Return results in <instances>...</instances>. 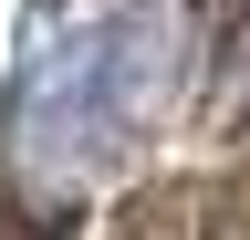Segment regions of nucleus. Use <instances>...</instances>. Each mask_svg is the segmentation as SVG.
<instances>
[{"instance_id": "obj_1", "label": "nucleus", "mask_w": 250, "mask_h": 240, "mask_svg": "<svg viewBox=\"0 0 250 240\" xmlns=\"http://www.w3.org/2000/svg\"><path fill=\"white\" fill-rule=\"evenodd\" d=\"M73 63H83V94L104 115V136H136L156 105H167V73H177V11L167 0H125L115 21L73 32Z\"/></svg>"}]
</instances>
